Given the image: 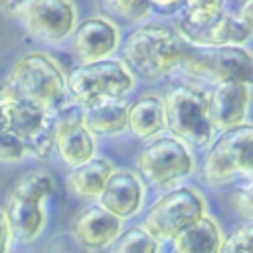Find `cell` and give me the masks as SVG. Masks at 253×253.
<instances>
[{
  "mask_svg": "<svg viewBox=\"0 0 253 253\" xmlns=\"http://www.w3.org/2000/svg\"><path fill=\"white\" fill-rule=\"evenodd\" d=\"M188 49L190 45L180 40L172 24L148 20L126 32L119 57L138 81L154 85L180 69Z\"/></svg>",
  "mask_w": 253,
  "mask_h": 253,
  "instance_id": "cell-1",
  "label": "cell"
},
{
  "mask_svg": "<svg viewBox=\"0 0 253 253\" xmlns=\"http://www.w3.org/2000/svg\"><path fill=\"white\" fill-rule=\"evenodd\" d=\"M57 180L51 172L34 168L22 174L10 188L4 211L14 233V241L30 245L42 237L47 225V200L55 194Z\"/></svg>",
  "mask_w": 253,
  "mask_h": 253,
  "instance_id": "cell-2",
  "label": "cell"
},
{
  "mask_svg": "<svg viewBox=\"0 0 253 253\" xmlns=\"http://www.w3.org/2000/svg\"><path fill=\"white\" fill-rule=\"evenodd\" d=\"M55 119L57 113L26 99L4 79L0 81V128L28 148L30 160H47L53 152Z\"/></svg>",
  "mask_w": 253,
  "mask_h": 253,
  "instance_id": "cell-3",
  "label": "cell"
},
{
  "mask_svg": "<svg viewBox=\"0 0 253 253\" xmlns=\"http://www.w3.org/2000/svg\"><path fill=\"white\" fill-rule=\"evenodd\" d=\"M138 85L134 73L121 57L75 65L67 73V99L73 107L85 109L105 101H126Z\"/></svg>",
  "mask_w": 253,
  "mask_h": 253,
  "instance_id": "cell-4",
  "label": "cell"
},
{
  "mask_svg": "<svg viewBox=\"0 0 253 253\" xmlns=\"http://www.w3.org/2000/svg\"><path fill=\"white\" fill-rule=\"evenodd\" d=\"M4 81L36 105L59 113L67 99V73L49 53L42 49L20 55Z\"/></svg>",
  "mask_w": 253,
  "mask_h": 253,
  "instance_id": "cell-5",
  "label": "cell"
},
{
  "mask_svg": "<svg viewBox=\"0 0 253 253\" xmlns=\"http://www.w3.org/2000/svg\"><path fill=\"white\" fill-rule=\"evenodd\" d=\"M198 168L200 162L196 152L172 134L142 144L136 156V172L148 190L156 194L188 184L198 174Z\"/></svg>",
  "mask_w": 253,
  "mask_h": 253,
  "instance_id": "cell-6",
  "label": "cell"
},
{
  "mask_svg": "<svg viewBox=\"0 0 253 253\" xmlns=\"http://www.w3.org/2000/svg\"><path fill=\"white\" fill-rule=\"evenodd\" d=\"M164 101L168 134L188 144L194 152H206L217 136L210 121L206 89L198 83L182 81L166 91Z\"/></svg>",
  "mask_w": 253,
  "mask_h": 253,
  "instance_id": "cell-7",
  "label": "cell"
},
{
  "mask_svg": "<svg viewBox=\"0 0 253 253\" xmlns=\"http://www.w3.org/2000/svg\"><path fill=\"white\" fill-rule=\"evenodd\" d=\"M198 176L210 188L253 180V123L217 134L202 156Z\"/></svg>",
  "mask_w": 253,
  "mask_h": 253,
  "instance_id": "cell-8",
  "label": "cell"
},
{
  "mask_svg": "<svg viewBox=\"0 0 253 253\" xmlns=\"http://www.w3.org/2000/svg\"><path fill=\"white\" fill-rule=\"evenodd\" d=\"M208 211V198L194 184L158 194L140 215V225L160 243H170L184 229L202 219Z\"/></svg>",
  "mask_w": 253,
  "mask_h": 253,
  "instance_id": "cell-9",
  "label": "cell"
},
{
  "mask_svg": "<svg viewBox=\"0 0 253 253\" xmlns=\"http://www.w3.org/2000/svg\"><path fill=\"white\" fill-rule=\"evenodd\" d=\"M178 73L198 85L247 83L253 85V51L249 47H190Z\"/></svg>",
  "mask_w": 253,
  "mask_h": 253,
  "instance_id": "cell-10",
  "label": "cell"
},
{
  "mask_svg": "<svg viewBox=\"0 0 253 253\" xmlns=\"http://www.w3.org/2000/svg\"><path fill=\"white\" fill-rule=\"evenodd\" d=\"M20 20L32 40L43 45H63L79 24V8L71 0H28Z\"/></svg>",
  "mask_w": 253,
  "mask_h": 253,
  "instance_id": "cell-11",
  "label": "cell"
},
{
  "mask_svg": "<svg viewBox=\"0 0 253 253\" xmlns=\"http://www.w3.org/2000/svg\"><path fill=\"white\" fill-rule=\"evenodd\" d=\"M123 28L109 20L107 16L95 12L79 20L71 43V53L77 59V65H87L115 57L123 45Z\"/></svg>",
  "mask_w": 253,
  "mask_h": 253,
  "instance_id": "cell-12",
  "label": "cell"
},
{
  "mask_svg": "<svg viewBox=\"0 0 253 253\" xmlns=\"http://www.w3.org/2000/svg\"><path fill=\"white\" fill-rule=\"evenodd\" d=\"M53 150L67 168L85 164L99 154V138L87 130L81 123L79 109L73 105L57 113L53 126Z\"/></svg>",
  "mask_w": 253,
  "mask_h": 253,
  "instance_id": "cell-13",
  "label": "cell"
},
{
  "mask_svg": "<svg viewBox=\"0 0 253 253\" xmlns=\"http://www.w3.org/2000/svg\"><path fill=\"white\" fill-rule=\"evenodd\" d=\"M125 229V221L109 213L97 202H87L71 219L73 241L87 253L109 251Z\"/></svg>",
  "mask_w": 253,
  "mask_h": 253,
  "instance_id": "cell-14",
  "label": "cell"
},
{
  "mask_svg": "<svg viewBox=\"0 0 253 253\" xmlns=\"http://www.w3.org/2000/svg\"><path fill=\"white\" fill-rule=\"evenodd\" d=\"M148 186L132 168H115L97 204L121 221H130L148 206Z\"/></svg>",
  "mask_w": 253,
  "mask_h": 253,
  "instance_id": "cell-15",
  "label": "cell"
},
{
  "mask_svg": "<svg viewBox=\"0 0 253 253\" xmlns=\"http://www.w3.org/2000/svg\"><path fill=\"white\" fill-rule=\"evenodd\" d=\"M208 113L217 134L233 130L249 123L253 107V85L247 83H219L206 89Z\"/></svg>",
  "mask_w": 253,
  "mask_h": 253,
  "instance_id": "cell-16",
  "label": "cell"
},
{
  "mask_svg": "<svg viewBox=\"0 0 253 253\" xmlns=\"http://www.w3.org/2000/svg\"><path fill=\"white\" fill-rule=\"evenodd\" d=\"M176 32V30H174ZM180 40L194 49H211V47H245L251 42V32L239 20L235 10L227 8L217 20L210 26L196 32H176Z\"/></svg>",
  "mask_w": 253,
  "mask_h": 253,
  "instance_id": "cell-17",
  "label": "cell"
},
{
  "mask_svg": "<svg viewBox=\"0 0 253 253\" xmlns=\"http://www.w3.org/2000/svg\"><path fill=\"white\" fill-rule=\"evenodd\" d=\"M138 142H152L168 134L166 101L158 91H144L128 101V130Z\"/></svg>",
  "mask_w": 253,
  "mask_h": 253,
  "instance_id": "cell-18",
  "label": "cell"
},
{
  "mask_svg": "<svg viewBox=\"0 0 253 253\" xmlns=\"http://www.w3.org/2000/svg\"><path fill=\"white\" fill-rule=\"evenodd\" d=\"M227 233L219 219L206 213L170 241V253H221Z\"/></svg>",
  "mask_w": 253,
  "mask_h": 253,
  "instance_id": "cell-19",
  "label": "cell"
},
{
  "mask_svg": "<svg viewBox=\"0 0 253 253\" xmlns=\"http://www.w3.org/2000/svg\"><path fill=\"white\" fill-rule=\"evenodd\" d=\"M115 168L117 166L111 158L97 154L89 162L69 168L65 184H67L69 192H73L75 196H79L87 202H97L99 196L103 194L111 174L115 172Z\"/></svg>",
  "mask_w": 253,
  "mask_h": 253,
  "instance_id": "cell-20",
  "label": "cell"
},
{
  "mask_svg": "<svg viewBox=\"0 0 253 253\" xmlns=\"http://www.w3.org/2000/svg\"><path fill=\"white\" fill-rule=\"evenodd\" d=\"M81 123L97 138H115L128 130V101H105L79 109Z\"/></svg>",
  "mask_w": 253,
  "mask_h": 253,
  "instance_id": "cell-21",
  "label": "cell"
},
{
  "mask_svg": "<svg viewBox=\"0 0 253 253\" xmlns=\"http://www.w3.org/2000/svg\"><path fill=\"white\" fill-rule=\"evenodd\" d=\"M229 6L219 0H190L184 2L182 12L174 18L172 28L176 32H196L217 20Z\"/></svg>",
  "mask_w": 253,
  "mask_h": 253,
  "instance_id": "cell-22",
  "label": "cell"
},
{
  "mask_svg": "<svg viewBox=\"0 0 253 253\" xmlns=\"http://www.w3.org/2000/svg\"><path fill=\"white\" fill-rule=\"evenodd\" d=\"M99 14L107 16L115 24L140 26L152 18V6L146 0H103L97 4Z\"/></svg>",
  "mask_w": 253,
  "mask_h": 253,
  "instance_id": "cell-23",
  "label": "cell"
},
{
  "mask_svg": "<svg viewBox=\"0 0 253 253\" xmlns=\"http://www.w3.org/2000/svg\"><path fill=\"white\" fill-rule=\"evenodd\" d=\"M109 253H164V243L152 237L140 223L123 229Z\"/></svg>",
  "mask_w": 253,
  "mask_h": 253,
  "instance_id": "cell-24",
  "label": "cell"
},
{
  "mask_svg": "<svg viewBox=\"0 0 253 253\" xmlns=\"http://www.w3.org/2000/svg\"><path fill=\"white\" fill-rule=\"evenodd\" d=\"M231 208L245 225H253V180H241L233 186Z\"/></svg>",
  "mask_w": 253,
  "mask_h": 253,
  "instance_id": "cell-25",
  "label": "cell"
},
{
  "mask_svg": "<svg viewBox=\"0 0 253 253\" xmlns=\"http://www.w3.org/2000/svg\"><path fill=\"white\" fill-rule=\"evenodd\" d=\"M24 160H30L28 148L20 140H16L14 136L6 134L0 128V162L2 164H18Z\"/></svg>",
  "mask_w": 253,
  "mask_h": 253,
  "instance_id": "cell-26",
  "label": "cell"
},
{
  "mask_svg": "<svg viewBox=\"0 0 253 253\" xmlns=\"http://www.w3.org/2000/svg\"><path fill=\"white\" fill-rule=\"evenodd\" d=\"M221 253H253V239L249 227L241 225L235 231H231L223 243Z\"/></svg>",
  "mask_w": 253,
  "mask_h": 253,
  "instance_id": "cell-27",
  "label": "cell"
},
{
  "mask_svg": "<svg viewBox=\"0 0 253 253\" xmlns=\"http://www.w3.org/2000/svg\"><path fill=\"white\" fill-rule=\"evenodd\" d=\"M150 6H152V14H158V16H164V18H176L182 8H184V2L180 0H148Z\"/></svg>",
  "mask_w": 253,
  "mask_h": 253,
  "instance_id": "cell-28",
  "label": "cell"
},
{
  "mask_svg": "<svg viewBox=\"0 0 253 253\" xmlns=\"http://www.w3.org/2000/svg\"><path fill=\"white\" fill-rule=\"evenodd\" d=\"M14 233H12V227L8 223V217H6V211L4 208L0 206V253H12V247H14Z\"/></svg>",
  "mask_w": 253,
  "mask_h": 253,
  "instance_id": "cell-29",
  "label": "cell"
},
{
  "mask_svg": "<svg viewBox=\"0 0 253 253\" xmlns=\"http://www.w3.org/2000/svg\"><path fill=\"white\" fill-rule=\"evenodd\" d=\"M235 14L239 16V20L245 24V28H247V30L251 32V36H253V0L241 2V4L237 6Z\"/></svg>",
  "mask_w": 253,
  "mask_h": 253,
  "instance_id": "cell-30",
  "label": "cell"
},
{
  "mask_svg": "<svg viewBox=\"0 0 253 253\" xmlns=\"http://www.w3.org/2000/svg\"><path fill=\"white\" fill-rule=\"evenodd\" d=\"M26 4H28V0H18V2H2L0 4V10L4 12V14H8V16H12V18H22V14H24V10H26Z\"/></svg>",
  "mask_w": 253,
  "mask_h": 253,
  "instance_id": "cell-31",
  "label": "cell"
},
{
  "mask_svg": "<svg viewBox=\"0 0 253 253\" xmlns=\"http://www.w3.org/2000/svg\"><path fill=\"white\" fill-rule=\"evenodd\" d=\"M249 227V233H251V239H253V225H247Z\"/></svg>",
  "mask_w": 253,
  "mask_h": 253,
  "instance_id": "cell-32",
  "label": "cell"
}]
</instances>
